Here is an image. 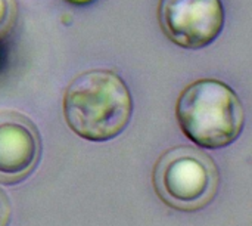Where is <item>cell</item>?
<instances>
[{"label": "cell", "instance_id": "6da1fadb", "mask_svg": "<svg viewBox=\"0 0 252 226\" xmlns=\"http://www.w3.org/2000/svg\"><path fill=\"white\" fill-rule=\"evenodd\" d=\"M131 115V93L124 80L111 70L83 73L65 90V121L83 139L111 141L127 129Z\"/></svg>", "mask_w": 252, "mask_h": 226}, {"label": "cell", "instance_id": "7a4b0ae2", "mask_svg": "<svg viewBox=\"0 0 252 226\" xmlns=\"http://www.w3.org/2000/svg\"><path fill=\"white\" fill-rule=\"evenodd\" d=\"M176 117L186 138L204 150L232 145L245 126V110L238 93L216 78L190 83L177 99Z\"/></svg>", "mask_w": 252, "mask_h": 226}, {"label": "cell", "instance_id": "3957f363", "mask_svg": "<svg viewBox=\"0 0 252 226\" xmlns=\"http://www.w3.org/2000/svg\"><path fill=\"white\" fill-rule=\"evenodd\" d=\"M159 200L177 212L193 213L208 207L220 189V170L214 158L189 145L165 151L152 175Z\"/></svg>", "mask_w": 252, "mask_h": 226}, {"label": "cell", "instance_id": "277c9868", "mask_svg": "<svg viewBox=\"0 0 252 226\" xmlns=\"http://www.w3.org/2000/svg\"><path fill=\"white\" fill-rule=\"evenodd\" d=\"M158 18L164 34L183 49L210 46L223 31L221 0H161Z\"/></svg>", "mask_w": 252, "mask_h": 226}, {"label": "cell", "instance_id": "5b68a950", "mask_svg": "<svg viewBox=\"0 0 252 226\" xmlns=\"http://www.w3.org/2000/svg\"><path fill=\"white\" fill-rule=\"evenodd\" d=\"M40 158L41 136L32 120L16 111H0V184L25 181Z\"/></svg>", "mask_w": 252, "mask_h": 226}, {"label": "cell", "instance_id": "8992f818", "mask_svg": "<svg viewBox=\"0 0 252 226\" xmlns=\"http://www.w3.org/2000/svg\"><path fill=\"white\" fill-rule=\"evenodd\" d=\"M15 19L13 0H0V40L9 33Z\"/></svg>", "mask_w": 252, "mask_h": 226}, {"label": "cell", "instance_id": "52a82bcc", "mask_svg": "<svg viewBox=\"0 0 252 226\" xmlns=\"http://www.w3.org/2000/svg\"><path fill=\"white\" fill-rule=\"evenodd\" d=\"M12 218V206L3 189H0V226H9Z\"/></svg>", "mask_w": 252, "mask_h": 226}, {"label": "cell", "instance_id": "ba28073f", "mask_svg": "<svg viewBox=\"0 0 252 226\" xmlns=\"http://www.w3.org/2000/svg\"><path fill=\"white\" fill-rule=\"evenodd\" d=\"M68 1L75 3V4H86V3H90V1H93V0H68Z\"/></svg>", "mask_w": 252, "mask_h": 226}, {"label": "cell", "instance_id": "9c48e42d", "mask_svg": "<svg viewBox=\"0 0 252 226\" xmlns=\"http://www.w3.org/2000/svg\"><path fill=\"white\" fill-rule=\"evenodd\" d=\"M3 38L0 40V64H1V61H3V56H4V50H3Z\"/></svg>", "mask_w": 252, "mask_h": 226}]
</instances>
